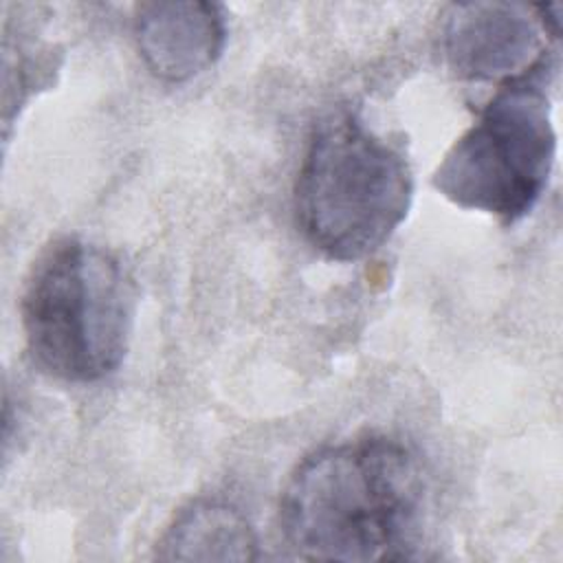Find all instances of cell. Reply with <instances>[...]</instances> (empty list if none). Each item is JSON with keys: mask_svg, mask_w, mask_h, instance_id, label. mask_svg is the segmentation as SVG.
<instances>
[{"mask_svg": "<svg viewBox=\"0 0 563 563\" xmlns=\"http://www.w3.org/2000/svg\"><path fill=\"white\" fill-rule=\"evenodd\" d=\"M427 508L418 457L398 440L365 435L303 457L279 497L286 543L310 561L416 556Z\"/></svg>", "mask_w": 563, "mask_h": 563, "instance_id": "1", "label": "cell"}, {"mask_svg": "<svg viewBox=\"0 0 563 563\" xmlns=\"http://www.w3.org/2000/svg\"><path fill=\"white\" fill-rule=\"evenodd\" d=\"M134 284L119 257L59 238L31 264L20 321L31 358L68 383H97L119 369L134 323Z\"/></svg>", "mask_w": 563, "mask_h": 563, "instance_id": "2", "label": "cell"}, {"mask_svg": "<svg viewBox=\"0 0 563 563\" xmlns=\"http://www.w3.org/2000/svg\"><path fill=\"white\" fill-rule=\"evenodd\" d=\"M413 178L402 154L352 112H332L312 132L295 180L301 235L325 257L356 262L402 224Z\"/></svg>", "mask_w": 563, "mask_h": 563, "instance_id": "3", "label": "cell"}, {"mask_svg": "<svg viewBox=\"0 0 563 563\" xmlns=\"http://www.w3.org/2000/svg\"><path fill=\"white\" fill-rule=\"evenodd\" d=\"M552 62L499 84L477 121L446 150L431 183L453 205L512 224L541 200L556 156Z\"/></svg>", "mask_w": 563, "mask_h": 563, "instance_id": "4", "label": "cell"}, {"mask_svg": "<svg viewBox=\"0 0 563 563\" xmlns=\"http://www.w3.org/2000/svg\"><path fill=\"white\" fill-rule=\"evenodd\" d=\"M548 33L532 7L519 2L453 4L442 29V48L457 77L510 81L548 57Z\"/></svg>", "mask_w": 563, "mask_h": 563, "instance_id": "5", "label": "cell"}, {"mask_svg": "<svg viewBox=\"0 0 563 563\" xmlns=\"http://www.w3.org/2000/svg\"><path fill=\"white\" fill-rule=\"evenodd\" d=\"M134 40L156 79L183 84L202 75L222 55L227 18L216 2H143L134 9Z\"/></svg>", "mask_w": 563, "mask_h": 563, "instance_id": "6", "label": "cell"}, {"mask_svg": "<svg viewBox=\"0 0 563 563\" xmlns=\"http://www.w3.org/2000/svg\"><path fill=\"white\" fill-rule=\"evenodd\" d=\"M163 561H253L257 537L246 515L224 499L185 506L156 541Z\"/></svg>", "mask_w": 563, "mask_h": 563, "instance_id": "7", "label": "cell"}]
</instances>
